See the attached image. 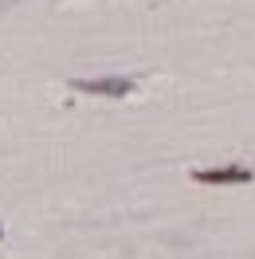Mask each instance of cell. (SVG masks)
I'll return each instance as SVG.
<instances>
[{"label":"cell","instance_id":"cell-1","mask_svg":"<svg viewBox=\"0 0 255 259\" xmlns=\"http://www.w3.org/2000/svg\"><path fill=\"white\" fill-rule=\"evenodd\" d=\"M75 91L82 95H102V98H122L134 91V79L126 75H102V79H75Z\"/></svg>","mask_w":255,"mask_h":259},{"label":"cell","instance_id":"cell-2","mask_svg":"<svg viewBox=\"0 0 255 259\" xmlns=\"http://www.w3.org/2000/svg\"><path fill=\"white\" fill-rule=\"evenodd\" d=\"M196 185H243V181H251V169H243V165H220V169H196L192 173Z\"/></svg>","mask_w":255,"mask_h":259},{"label":"cell","instance_id":"cell-3","mask_svg":"<svg viewBox=\"0 0 255 259\" xmlns=\"http://www.w3.org/2000/svg\"><path fill=\"white\" fill-rule=\"evenodd\" d=\"M0 240H4V228H0Z\"/></svg>","mask_w":255,"mask_h":259}]
</instances>
